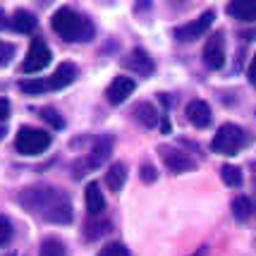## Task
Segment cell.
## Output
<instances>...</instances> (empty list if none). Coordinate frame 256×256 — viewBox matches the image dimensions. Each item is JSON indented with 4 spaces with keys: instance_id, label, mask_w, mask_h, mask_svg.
<instances>
[{
    "instance_id": "32",
    "label": "cell",
    "mask_w": 256,
    "mask_h": 256,
    "mask_svg": "<svg viewBox=\"0 0 256 256\" xmlns=\"http://www.w3.org/2000/svg\"><path fill=\"white\" fill-rule=\"evenodd\" d=\"M160 132L163 134L170 132V122H168V118H160Z\"/></svg>"
},
{
    "instance_id": "17",
    "label": "cell",
    "mask_w": 256,
    "mask_h": 256,
    "mask_svg": "<svg viewBox=\"0 0 256 256\" xmlns=\"http://www.w3.org/2000/svg\"><path fill=\"white\" fill-rule=\"evenodd\" d=\"M84 199H86V208H89L91 216L103 213V208H106V196H103V190H100L98 182H89V184H86Z\"/></svg>"
},
{
    "instance_id": "25",
    "label": "cell",
    "mask_w": 256,
    "mask_h": 256,
    "mask_svg": "<svg viewBox=\"0 0 256 256\" xmlns=\"http://www.w3.org/2000/svg\"><path fill=\"white\" fill-rule=\"evenodd\" d=\"M98 256H130V252H127V246L120 244V242H110V244H106L100 249Z\"/></svg>"
},
{
    "instance_id": "21",
    "label": "cell",
    "mask_w": 256,
    "mask_h": 256,
    "mask_svg": "<svg viewBox=\"0 0 256 256\" xmlns=\"http://www.w3.org/2000/svg\"><path fill=\"white\" fill-rule=\"evenodd\" d=\"M252 213H254V204H252L249 196H237V199L232 201V216L240 220V223L249 220V218H252Z\"/></svg>"
},
{
    "instance_id": "15",
    "label": "cell",
    "mask_w": 256,
    "mask_h": 256,
    "mask_svg": "<svg viewBox=\"0 0 256 256\" xmlns=\"http://www.w3.org/2000/svg\"><path fill=\"white\" fill-rule=\"evenodd\" d=\"M132 112H134V118H136V122H142V127H146V130H151V127H156V124L160 122V112L156 110L154 103L142 100V103L134 106Z\"/></svg>"
},
{
    "instance_id": "23",
    "label": "cell",
    "mask_w": 256,
    "mask_h": 256,
    "mask_svg": "<svg viewBox=\"0 0 256 256\" xmlns=\"http://www.w3.org/2000/svg\"><path fill=\"white\" fill-rule=\"evenodd\" d=\"M220 178H223V182L228 184V187H240L242 184V170L237 166H223L220 168Z\"/></svg>"
},
{
    "instance_id": "9",
    "label": "cell",
    "mask_w": 256,
    "mask_h": 256,
    "mask_svg": "<svg viewBox=\"0 0 256 256\" xmlns=\"http://www.w3.org/2000/svg\"><path fill=\"white\" fill-rule=\"evenodd\" d=\"M204 62L211 70H220L225 65V38L220 34L211 36L208 44L204 46Z\"/></svg>"
},
{
    "instance_id": "20",
    "label": "cell",
    "mask_w": 256,
    "mask_h": 256,
    "mask_svg": "<svg viewBox=\"0 0 256 256\" xmlns=\"http://www.w3.org/2000/svg\"><path fill=\"white\" fill-rule=\"evenodd\" d=\"M41 256H67V246L60 237H46L38 249Z\"/></svg>"
},
{
    "instance_id": "5",
    "label": "cell",
    "mask_w": 256,
    "mask_h": 256,
    "mask_svg": "<svg viewBox=\"0 0 256 256\" xmlns=\"http://www.w3.org/2000/svg\"><path fill=\"white\" fill-rule=\"evenodd\" d=\"M50 60H53V56H50V48L46 46V41L44 38H34L32 46H29V53L24 58L22 72H26V74L41 72L44 67L50 65Z\"/></svg>"
},
{
    "instance_id": "11",
    "label": "cell",
    "mask_w": 256,
    "mask_h": 256,
    "mask_svg": "<svg viewBox=\"0 0 256 256\" xmlns=\"http://www.w3.org/2000/svg\"><path fill=\"white\" fill-rule=\"evenodd\" d=\"M124 65L130 67V70H134L136 74H142V77H151V74L156 72L154 60H151V58H148V53H146V50H142V48H134L132 53H130V58L124 60Z\"/></svg>"
},
{
    "instance_id": "28",
    "label": "cell",
    "mask_w": 256,
    "mask_h": 256,
    "mask_svg": "<svg viewBox=\"0 0 256 256\" xmlns=\"http://www.w3.org/2000/svg\"><path fill=\"white\" fill-rule=\"evenodd\" d=\"M108 230H110V223H91L89 230H86V237H89V240H96L98 234H106Z\"/></svg>"
},
{
    "instance_id": "4",
    "label": "cell",
    "mask_w": 256,
    "mask_h": 256,
    "mask_svg": "<svg viewBox=\"0 0 256 256\" xmlns=\"http://www.w3.org/2000/svg\"><path fill=\"white\" fill-rule=\"evenodd\" d=\"M50 146V134L38 127H22L14 136V148L22 156H38Z\"/></svg>"
},
{
    "instance_id": "31",
    "label": "cell",
    "mask_w": 256,
    "mask_h": 256,
    "mask_svg": "<svg viewBox=\"0 0 256 256\" xmlns=\"http://www.w3.org/2000/svg\"><path fill=\"white\" fill-rule=\"evenodd\" d=\"M246 74H249V82L256 86V56L252 58V62H249V70H246Z\"/></svg>"
},
{
    "instance_id": "35",
    "label": "cell",
    "mask_w": 256,
    "mask_h": 256,
    "mask_svg": "<svg viewBox=\"0 0 256 256\" xmlns=\"http://www.w3.org/2000/svg\"><path fill=\"white\" fill-rule=\"evenodd\" d=\"M2 136H5V130H2V127H0V139H2Z\"/></svg>"
},
{
    "instance_id": "36",
    "label": "cell",
    "mask_w": 256,
    "mask_h": 256,
    "mask_svg": "<svg viewBox=\"0 0 256 256\" xmlns=\"http://www.w3.org/2000/svg\"><path fill=\"white\" fill-rule=\"evenodd\" d=\"M5 256H14V254H5Z\"/></svg>"
},
{
    "instance_id": "14",
    "label": "cell",
    "mask_w": 256,
    "mask_h": 256,
    "mask_svg": "<svg viewBox=\"0 0 256 256\" xmlns=\"http://www.w3.org/2000/svg\"><path fill=\"white\" fill-rule=\"evenodd\" d=\"M44 218L48 220V223H58V225H67L72 223V218H74V211H72V204H70V199H60L58 204H53L48 211L44 213Z\"/></svg>"
},
{
    "instance_id": "33",
    "label": "cell",
    "mask_w": 256,
    "mask_h": 256,
    "mask_svg": "<svg viewBox=\"0 0 256 256\" xmlns=\"http://www.w3.org/2000/svg\"><path fill=\"white\" fill-rule=\"evenodd\" d=\"M8 26V14H5V10L0 8V29H5Z\"/></svg>"
},
{
    "instance_id": "3",
    "label": "cell",
    "mask_w": 256,
    "mask_h": 256,
    "mask_svg": "<svg viewBox=\"0 0 256 256\" xmlns=\"http://www.w3.org/2000/svg\"><path fill=\"white\" fill-rule=\"evenodd\" d=\"M246 142H249V136H246L244 130L228 122L216 132V136H213V142H211V148L216 154H223V156H237L246 146Z\"/></svg>"
},
{
    "instance_id": "26",
    "label": "cell",
    "mask_w": 256,
    "mask_h": 256,
    "mask_svg": "<svg viewBox=\"0 0 256 256\" xmlns=\"http://www.w3.org/2000/svg\"><path fill=\"white\" fill-rule=\"evenodd\" d=\"M12 234H14V230H12V223L5 218V216H0V246L10 244Z\"/></svg>"
},
{
    "instance_id": "30",
    "label": "cell",
    "mask_w": 256,
    "mask_h": 256,
    "mask_svg": "<svg viewBox=\"0 0 256 256\" xmlns=\"http://www.w3.org/2000/svg\"><path fill=\"white\" fill-rule=\"evenodd\" d=\"M8 118H10V100L0 98V122H5Z\"/></svg>"
},
{
    "instance_id": "10",
    "label": "cell",
    "mask_w": 256,
    "mask_h": 256,
    "mask_svg": "<svg viewBox=\"0 0 256 256\" xmlns=\"http://www.w3.org/2000/svg\"><path fill=\"white\" fill-rule=\"evenodd\" d=\"M160 151H163V160L170 172H190L196 168L194 158L187 156L184 151H175V148H160Z\"/></svg>"
},
{
    "instance_id": "24",
    "label": "cell",
    "mask_w": 256,
    "mask_h": 256,
    "mask_svg": "<svg viewBox=\"0 0 256 256\" xmlns=\"http://www.w3.org/2000/svg\"><path fill=\"white\" fill-rule=\"evenodd\" d=\"M41 120H44L46 124H50L53 130H62V127H65L62 115L58 110H53V108H44V110H41Z\"/></svg>"
},
{
    "instance_id": "18",
    "label": "cell",
    "mask_w": 256,
    "mask_h": 256,
    "mask_svg": "<svg viewBox=\"0 0 256 256\" xmlns=\"http://www.w3.org/2000/svg\"><path fill=\"white\" fill-rule=\"evenodd\" d=\"M127 182V168L124 163H112L108 170H106V184L110 192H120Z\"/></svg>"
},
{
    "instance_id": "1",
    "label": "cell",
    "mask_w": 256,
    "mask_h": 256,
    "mask_svg": "<svg viewBox=\"0 0 256 256\" xmlns=\"http://www.w3.org/2000/svg\"><path fill=\"white\" fill-rule=\"evenodd\" d=\"M50 26H53V32H56L60 38L72 41V44H77V41H91L94 34H96L91 20L77 14L72 8H60V10L53 14Z\"/></svg>"
},
{
    "instance_id": "34",
    "label": "cell",
    "mask_w": 256,
    "mask_h": 256,
    "mask_svg": "<svg viewBox=\"0 0 256 256\" xmlns=\"http://www.w3.org/2000/svg\"><path fill=\"white\" fill-rule=\"evenodd\" d=\"M244 38H249V41H252V38H256V32H244Z\"/></svg>"
},
{
    "instance_id": "12",
    "label": "cell",
    "mask_w": 256,
    "mask_h": 256,
    "mask_svg": "<svg viewBox=\"0 0 256 256\" xmlns=\"http://www.w3.org/2000/svg\"><path fill=\"white\" fill-rule=\"evenodd\" d=\"M187 118H190V122L194 124V127H199V130H204V127H208L213 120V112H211V106L206 103V100H192L190 106H187Z\"/></svg>"
},
{
    "instance_id": "22",
    "label": "cell",
    "mask_w": 256,
    "mask_h": 256,
    "mask_svg": "<svg viewBox=\"0 0 256 256\" xmlns=\"http://www.w3.org/2000/svg\"><path fill=\"white\" fill-rule=\"evenodd\" d=\"M20 89L26 96H41V94L48 91V82H44V79H24V82H20Z\"/></svg>"
},
{
    "instance_id": "19",
    "label": "cell",
    "mask_w": 256,
    "mask_h": 256,
    "mask_svg": "<svg viewBox=\"0 0 256 256\" xmlns=\"http://www.w3.org/2000/svg\"><path fill=\"white\" fill-rule=\"evenodd\" d=\"M10 26L17 34H32L34 29H36V17H34L32 12H26V10H17L14 12V17H12Z\"/></svg>"
},
{
    "instance_id": "8",
    "label": "cell",
    "mask_w": 256,
    "mask_h": 256,
    "mask_svg": "<svg viewBox=\"0 0 256 256\" xmlns=\"http://www.w3.org/2000/svg\"><path fill=\"white\" fill-rule=\"evenodd\" d=\"M134 89H136L134 79L120 74V77H115L110 84H108V89H106V98H108V103H112V106H120V103H124V100L132 96Z\"/></svg>"
},
{
    "instance_id": "27",
    "label": "cell",
    "mask_w": 256,
    "mask_h": 256,
    "mask_svg": "<svg viewBox=\"0 0 256 256\" xmlns=\"http://www.w3.org/2000/svg\"><path fill=\"white\" fill-rule=\"evenodd\" d=\"M14 58V46L8 41H0V65H10Z\"/></svg>"
},
{
    "instance_id": "16",
    "label": "cell",
    "mask_w": 256,
    "mask_h": 256,
    "mask_svg": "<svg viewBox=\"0 0 256 256\" xmlns=\"http://www.w3.org/2000/svg\"><path fill=\"white\" fill-rule=\"evenodd\" d=\"M228 12L242 22H256V0H230Z\"/></svg>"
},
{
    "instance_id": "7",
    "label": "cell",
    "mask_w": 256,
    "mask_h": 256,
    "mask_svg": "<svg viewBox=\"0 0 256 256\" xmlns=\"http://www.w3.org/2000/svg\"><path fill=\"white\" fill-rule=\"evenodd\" d=\"M112 154V136H100L96 139V144L91 148V154L86 156V160H82L79 166H84V172H91V170H96L100 168Z\"/></svg>"
},
{
    "instance_id": "6",
    "label": "cell",
    "mask_w": 256,
    "mask_h": 256,
    "mask_svg": "<svg viewBox=\"0 0 256 256\" xmlns=\"http://www.w3.org/2000/svg\"><path fill=\"white\" fill-rule=\"evenodd\" d=\"M213 20H216V12H213V10H206L204 14H199L194 22L184 24V26H180L178 32H175V36H178L180 41H194V38L204 36V34L211 29Z\"/></svg>"
},
{
    "instance_id": "13",
    "label": "cell",
    "mask_w": 256,
    "mask_h": 256,
    "mask_svg": "<svg viewBox=\"0 0 256 256\" xmlns=\"http://www.w3.org/2000/svg\"><path fill=\"white\" fill-rule=\"evenodd\" d=\"M74 79H77V67L72 65V62H62V65L56 67V72H53L50 79H48V89L50 91L65 89V86H70Z\"/></svg>"
},
{
    "instance_id": "29",
    "label": "cell",
    "mask_w": 256,
    "mask_h": 256,
    "mask_svg": "<svg viewBox=\"0 0 256 256\" xmlns=\"http://www.w3.org/2000/svg\"><path fill=\"white\" fill-rule=\"evenodd\" d=\"M139 175H142V180L144 182H156V178H158V172H156V168L154 166H142V170H139Z\"/></svg>"
},
{
    "instance_id": "2",
    "label": "cell",
    "mask_w": 256,
    "mask_h": 256,
    "mask_svg": "<svg viewBox=\"0 0 256 256\" xmlns=\"http://www.w3.org/2000/svg\"><path fill=\"white\" fill-rule=\"evenodd\" d=\"M60 199H65V194L56 187H26V190L20 192L17 201L22 204L26 211H34V213H41L44 216L53 204H58Z\"/></svg>"
}]
</instances>
